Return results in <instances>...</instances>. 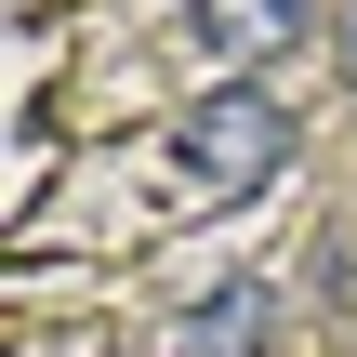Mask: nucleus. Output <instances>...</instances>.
I'll return each mask as SVG.
<instances>
[{"mask_svg": "<svg viewBox=\"0 0 357 357\" xmlns=\"http://www.w3.org/2000/svg\"><path fill=\"white\" fill-rule=\"evenodd\" d=\"M291 172V106L265 93V79H225V93H199L185 119H172V185L199 199V212H238V199H265Z\"/></svg>", "mask_w": 357, "mask_h": 357, "instance_id": "f257e3e1", "label": "nucleus"}, {"mask_svg": "<svg viewBox=\"0 0 357 357\" xmlns=\"http://www.w3.org/2000/svg\"><path fill=\"white\" fill-rule=\"evenodd\" d=\"M185 40H199L225 79H252V66H278V53L318 40V0H185Z\"/></svg>", "mask_w": 357, "mask_h": 357, "instance_id": "f03ea898", "label": "nucleus"}, {"mask_svg": "<svg viewBox=\"0 0 357 357\" xmlns=\"http://www.w3.org/2000/svg\"><path fill=\"white\" fill-rule=\"evenodd\" d=\"M265 331H278V291H265V278H225V291H199V305L172 318V357H252Z\"/></svg>", "mask_w": 357, "mask_h": 357, "instance_id": "7ed1b4c3", "label": "nucleus"}]
</instances>
